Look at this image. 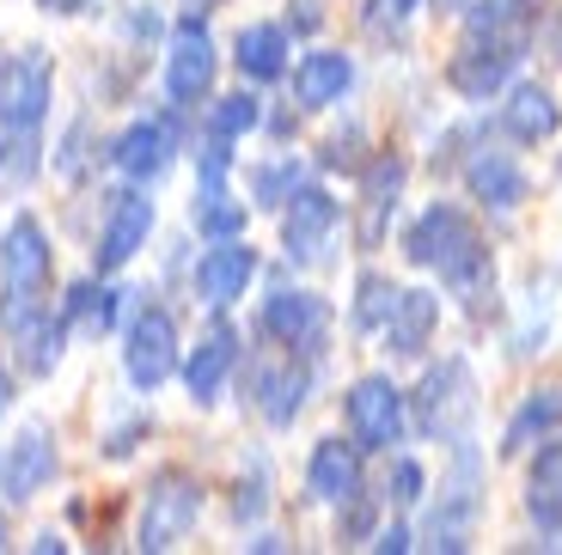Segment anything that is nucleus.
Returning <instances> with one entry per match:
<instances>
[{
	"mask_svg": "<svg viewBox=\"0 0 562 555\" xmlns=\"http://www.w3.org/2000/svg\"><path fill=\"white\" fill-rule=\"evenodd\" d=\"M404 257L416 269H435L440 287L471 299V306H483L495 293V263H490V250H483V233L459 202H428L404 226Z\"/></svg>",
	"mask_w": 562,
	"mask_h": 555,
	"instance_id": "nucleus-1",
	"label": "nucleus"
},
{
	"mask_svg": "<svg viewBox=\"0 0 562 555\" xmlns=\"http://www.w3.org/2000/svg\"><path fill=\"white\" fill-rule=\"evenodd\" d=\"M409 421H416V433H428L440 445L471 440V428H477V373H471L464 354H447L440 366L422 373V385L409 390Z\"/></svg>",
	"mask_w": 562,
	"mask_h": 555,
	"instance_id": "nucleus-2",
	"label": "nucleus"
},
{
	"mask_svg": "<svg viewBox=\"0 0 562 555\" xmlns=\"http://www.w3.org/2000/svg\"><path fill=\"white\" fill-rule=\"evenodd\" d=\"M49 275H56V250H49L43 220L37 214H13L7 233H0V318L7 312H25V306H43Z\"/></svg>",
	"mask_w": 562,
	"mask_h": 555,
	"instance_id": "nucleus-3",
	"label": "nucleus"
},
{
	"mask_svg": "<svg viewBox=\"0 0 562 555\" xmlns=\"http://www.w3.org/2000/svg\"><path fill=\"white\" fill-rule=\"evenodd\" d=\"M526 43H532V31H526V25L471 31L464 49L452 56V68H447V86L459 98H471V104H483V98H495L507 80H514V68L526 61Z\"/></svg>",
	"mask_w": 562,
	"mask_h": 555,
	"instance_id": "nucleus-4",
	"label": "nucleus"
},
{
	"mask_svg": "<svg viewBox=\"0 0 562 555\" xmlns=\"http://www.w3.org/2000/svg\"><path fill=\"white\" fill-rule=\"evenodd\" d=\"M202 519V483L190 471H154L147 476V495H140V525H135V543L140 550H178Z\"/></svg>",
	"mask_w": 562,
	"mask_h": 555,
	"instance_id": "nucleus-5",
	"label": "nucleus"
},
{
	"mask_svg": "<svg viewBox=\"0 0 562 555\" xmlns=\"http://www.w3.org/2000/svg\"><path fill=\"white\" fill-rule=\"evenodd\" d=\"M337 233H342V202L324 183L300 178L294 195L281 202V245H288V263H330V250H337Z\"/></svg>",
	"mask_w": 562,
	"mask_h": 555,
	"instance_id": "nucleus-6",
	"label": "nucleus"
},
{
	"mask_svg": "<svg viewBox=\"0 0 562 555\" xmlns=\"http://www.w3.org/2000/svg\"><path fill=\"white\" fill-rule=\"evenodd\" d=\"M183 366V342H178V318L166 306H140L123 330V373L140 397H154L171 373Z\"/></svg>",
	"mask_w": 562,
	"mask_h": 555,
	"instance_id": "nucleus-7",
	"label": "nucleus"
},
{
	"mask_svg": "<svg viewBox=\"0 0 562 555\" xmlns=\"http://www.w3.org/2000/svg\"><path fill=\"white\" fill-rule=\"evenodd\" d=\"M342 421H349V440L361 445V452H392L409 433V397L385 373H367V378H355L349 397H342Z\"/></svg>",
	"mask_w": 562,
	"mask_h": 555,
	"instance_id": "nucleus-8",
	"label": "nucleus"
},
{
	"mask_svg": "<svg viewBox=\"0 0 562 555\" xmlns=\"http://www.w3.org/2000/svg\"><path fill=\"white\" fill-rule=\"evenodd\" d=\"M257 324H263V336L276 348H288V354H318L324 336H330V306H324L312 287H294V281H276V287L263 293V312H257Z\"/></svg>",
	"mask_w": 562,
	"mask_h": 555,
	"instance_id": "nucleus-9",
	"label": "nucleus"
},
{
	"mask_svg": "<svg viewBox=\"0 0 562 555\" xmlns=\"http://www.w3.org/2000/svg\"><path fill=\"white\" fill-rule=\"evenodd\" d=\"M49 104H56V68L43 49H19L0 61V123L19 135H43Z\"/></svg>",
	"mask_w": 562,
	"mask_h": 555,
	"instance_id": "nucleus-10",
	"label": "nucleus"
},
{
	"mask_svg": "<svg viewBox=\"0 0 562 555\" xmlns=\"http://www.w3.org/2000/svg\"><path fill=\"white\" fill-rule=\"evenodd\" d=\"M214 73H221V49H214L202 13H183L166 37V92L171 104H202L214 92Z\"/></svg>",
	"mask_w": 562,
	"mask_h": 555,
	"instance_id": "nucleus-11",
	"label": "nucleus"
},
{
	"mask_svg": "<svg viewBox=\"0 0 562 555\" xmlns=\"http://www.w3.org/2000/svg\"><path fill=\"white\" fill-rule=\"evenodd\" d=\"M257 269H263V257L251 250V238H209V250L196 257V275H190V287H196V299L209 312H226L239 306L245 293H251Z\"/></svg>",
	"mask_w": 562,
	"mask_h": 555,
	"instance_id": "nucleus-12",
	"label": "nucleus"
},
{
	"mask_svg": "<svg viewBox=\"0 0 562 555\" xmlns=\"http://www.w3.org/2000/svg\"><path fill=\"white\" fill-rule=\"evenodd\" d=\"M147 238H154V202H147V183H135V190H116L111 208H104V226H99L92 269H99V275L128 269L140 250H147Z\"/></svg>",
	"mask_w": 562,
	"mask_h": 555,
	"instance_id": "nucleus-13",
	"label": "nucleus"
},
{
	"mask_svg": "<svg viewBox=\"0 0 562 555\" xmlns=\"http://www.w3.org/2000/svg\"><path fill=\"white\" fill-rule=\"evenodd\" d=\"M483 500H477V452H471V440H459V471H452V488L440 495V507L428 513V525H422V543L428 550H471V525H477Z\"/></svg>",
	"mask_w": 562,
	"mask_h": 555,
	"instance_id": "nucleus-14",
	"label": "nucleus"
},
{
	"mask_svg": "<svg viewBox=\"0 0 562 555\" xmlns=\"http://www.w3.org/2000/svg\"><path fill=\"white\" fill-rule=\"evenodd\" d=\"M56 471H61L56 433L31 421V428H19L13 445H0V500H37L56 483Z\"/></svg>",
	"mask_w": 562,
	"mask_h": 555,
	"instance_id": "nucleus-15",
	"label": "nucleus"
},
{
	"mask_svg": "<svg viewBox=\"0 0 562 555\" xmlns=\"http://www.w3.org/2000/svg\"><path fill=\"white\" fill-rule=\"evenodd\" d=\"M312 385H318V373H312L306 354H281V361L257 366V373H251V403H257V416H263L269 428H294V421L306 416Z\"/></svg>",
	"mask_w": 562,
	"mask_h": 555,
	"instance_id": "nucleus-16",
	"label": "nucleus"
},
{
	"mask_svg": "<svg viewBox=\"0 0 562 555\" xmlns=\"http://www.w3.org/2000/svg\"><path fill=\"white\" fill-rule=\"evenodd\" d=\"M111 166L123 171L128 183H159L178 166V135H171V123L166 116H135V123L111 140Z\"/></svg>",
	"mask_w": 562,
	"mask_h": 555,
	"instance_id": "nucleus-17",
	"label": "nucleus"
},
{
	"mask_svg": "<svg viewBox=\"0 0 562 555\" xmlns=\"http://www.w3.org/2000/svg\"><path fill=\"white\" fill-rule=\"evenodd\" d=\"M239 354L245 348H239V330H233V324H214V330L183 354V390H190L196 409H214V403H221L226 378L239 373Z\"/></svg>",
	"mask_w": 562,
	"mask_h": 555,
	"instance_id": "nucleus-18",
	"label": "nucleus"
},
{
	"mask_svg": "<svg viewBox=\"0 0 562 555\" xmlns=\"http://www.w3.org/2000/svg\"><path fill=\"white\" fill-rule=\"evenodd\" d=\"M367 452L355 440H342V433H330V440L312 445L306 458V495L324 500V507H342V500H355L367 488Z\"/></svg>",
	"mask_w": 562,
	"mask_h": 555,
	"instance_id": "nucleus-19",
	"label": "nucleus"
},
{
	"mask_svg": "<svg viewBox=\"0 0 562 555\" xmlns=\"http://www.w3.org/2000/svg\"><path fill=\"white\" fill-rule=\"evenodd\" d=\"M435 330H440V293L404 287L397 293V306H392V318L380 324V342H385L392 361H416V354L435 348Z\"/></svg>",
	"mask_w": 562,
	"mask_h": 555,
	"instance_id": "nucleus-20",
	"label": "nucleus"
},
{
	"mask_svg": "<svg viewBox=\"0 0 562 555\" xmlns=\"http://www.w3.org/2000/svg\"><path fill=\"white\" fill-rule=\"evenodd\" d=\"M464 190H471V202H483L490 214H514L532 195V183H526L520 159L502 154V147H477V154L464 159Z\"/></svg>",
	"mask_w": 562,
	"mask_h": 555,
	"instance_id": "nucleus-21",
	"label": "nucleus"
},
{
	"mask_svg": "<svg viewBox=\"0 0 562 555\" xmlns=\"http://www.w3.org/2000/svg\"><path fill=\"white\" fill-rule=\"evenodd\" d=\"M7 330L19 342V373L25 378H49L68 354V324L61 312L49 318V306H25V312H7Z\"/></svg>",
	"mask_w": 562,
	"mask_h": 555,
	"instance_id": "nucleus-22",
	"label": "nucleus"
},
{
	"mask_svg": "<svg viewBox=\"0 0 562 555\" xmlns=\"http://www.w3.org/2000/svg\"><path fill=\"white\" fill-rule=\"evenodd\" d=\"M526 513L544 531V550H562V433L538 440V458L526 471Z\"/></svg>",
	"mask_w": 562,
	"mask_h": 555,
	"instance_id": "nucleus-23",
	"label": "nucleus"
},
{
	"mask_svg": "<svg viewBox=\"0 0 562 555\" xmlns=\"http://www.w3.org/2000/svg\"><path fill=\"white\" fill-rule=\"evenodd\" d=\"M562 128V104L550 86L538 80H520L507 86V104H502V135L514 140V147H538V140H557Z\"/></svg>",
	"mask_w": 562,
	"mask_h": 555,
	"instance_id": "nucleus-24",
	"label": "nucleus"
},
{
	"mask_svg": "<svg viewBox=\"0 0 562 555\" xmlns=\"http://www.w3.org/2000/svg\"><path fill=\"white\" fill-rule=\"evenodd\" d=\"M349 92H355V56H342V49H312V56H300V68H294L300 111H330Z\"/></svg>",
	"mask_w": 562,
	"mask_h": 555,
	"instance_id": "nucleus-25",
	"label": "nucleus"
},
{
	"mask_svg": "<svg viewBox=\"0 0 562 555\" xmlns=\"http://www.w3.org/2000/svg\"><path fill=\"white\" fill-rule=\"evenodd\" d=\"M116 299H123V293H116L111 275H99V269H92L86 281H74L68 299H61V324H68V336H86V342L111 336L116 330Z\"/></svg>",
	"mask_w": 562,
	"mask_h": 555,
	"instance_id": "nucleus-26",
	"label": "nucleus"
},
{
	"mask_svg": "<svg viewBox=\"0 0 562 555\" xmlns=\"http://www.w3.org/2000/svg\"><path fill=\"white\" fill-rule=\"evenodd\" d=\"M288 56H294L288 25H269V19H257V25H245L239 37H233V68H239L251 86L281 80V73H288Z\"/></svg>",
	"mask_w": 562,
	"mask_h": 555,
	"instance_id": "nucleus-27",
	"label": "nucleus"
},
{
	"mask_svg": "<svg viewBox=\"0 0 562 555\" xmlns=\"http://www.w3.org/2000/svg\"><path fill=\"white\" fill-rule=\"evenodd\" d=\"M404 178H409V166L397 154H385V159H373V166H361V245L373 250L385 238V214L397 208V195H404Z\"/></svg>",
	"mask_w": 562,
	"mask_h": 555,
	"instance_id": "nucleus-28",
	"label": "nucleus"
},
{
	"mask_svg": "<svg viewBox=\"0 0 562 555\" xmlns=\"http://www.w3.org/2000/svg\"><path fill=\"white\" fill-rule=\"evenodd\" d=\"M550 433H562V385H538L520 397V409L507 416L502 428V452L514 458V452H532L538 440H550Z\"/></svg>",
	"mask_w": 562,
	"mask_h": 555,
	"instance_id": "nucleus-29",
	"label": "nucleus"
},
{
	"mask_svg": "<svg viewBox=\"0 0 562 555\" xmlns=\"http://www.w3.org/2000/svg\"><path fill=\"white\" fill-rule=\"evenodd\" d=\"M190 226H196L202 238H239L245 233V202H233V195H226V183H196Z\"/></svg>",
	"mask_w": 562,
	"mask_h": 555,
	"instance_id": "nucleus-30",
	"label": "nucleus"
},
{
	"mask_svg": "<svg viewBox=\"0 0 562 555\" xmlns=\"http://www.w3.org/2000/svg\"><path fill=\"white\" fill-rule=\"evenodd\" d=\"M257 128H263V98H257V92H226V98H214L209 135H221V140H233V147H239V140L257 135Z\"/></svg>",
	"mask_w": 562,
	"mask_h": 555,
	"instance_id": "nucleus-31",
	"label": "nucleus"
},
{
	"mask_svg": "<svg viewBox=\"0 0 562 555\" xmlns=\"http://www.w3.org/2000/svg\"><path fill=\"white\" fill-rule=\"evenodd\" d=\"M397 281L392 275H380V269H361V281H355V330L361 336H373L385 318H392V306H397Z\"/></svg>",
	"mask_w": 562,
	"mask_h": 555,
	"instance_id": "nucleus-32",
	"label": "nucleus"
},
{
	"mask_svg": "<svg viewBox=\"0 0 562 555\" xmlns=\"http://www.w3.org/2000/svg\"><path fill=\"white\" fill-rule=\"evenodd\" d=\"M300 178H306V171H300V159H294V154L269 159V166H257V171H251V202H257V208H281V202L294 195V183H300Z\"/></svg>",
	"mask_w": 562,
	"mask_h": 555,
	"instance_id": "nucleus-33",
	"label": "nucleus"
},
{
	"mask_svg": "<svg viewBox=\"0 0 562 555\" xmlns=\"http://www.w3.org/2000/svg\"><path fill=\"white\" fill-rule=\"evenodd\" d=\"M263 513H269V458L251 452V476L239 471V488H233V519H239V525H257Z\"/></svg>",
	"mask_w": 562,
	"mask_h": 555,
	"instance_id": "nucleus-34",
	"label": "nucleus"
},
{
	"mask_svg": "<svg viewBox=\"0 0 562 555\" xmlns=\"http://www.w3.org/2000/svg\"><path fill=\"white\" fill-rule=\"evenodd\" d=\"M416 7H422V0H367V7H361V25H367V37L397 43V37L409 31V19H416Z\"/></svg>",
	"mask_w": 562,
	"mask_h": 555,
	"instance_id": "nucleus-35",
	"label": "nucleus"
},
{
	"mask_svg": "<svg viewBox=\"0 0 562 555\" xmlns=\"http://www.w3.org/2000/svg\"><path fill=\"white\" fill-rule=\"evenodd\" d=\"M385 495H392L397 507H416V500L428 495V471H422L416 458H392V471H385Z\"/></svg>",
	"mask_w": 562,
	"mask_h": 555,
	"instance_id": "nucleus-36",
	"label": "nucleus"
},
{
	"mask_svg": "<svg viewBox=\"0 0 562 555\" xmlns=\"http://www.w3.org/2000/svg\"><path fill=\"white\" fill-rule=\"evenodd\" d=\"M361 147H367L361 123H349L342 135H330V140H324V171H361V166H367V159H361Z\"/></svg>",
	"mask_w": 562,
	"mask_h": 555,
	"instance_id": "nucleus-37",
	"label": "nucleus"
},
{
	"mask_svg": "<svg viewBox=\"0 0 562 555\" xmlns=\"http://www.w3.org/2000/svg\"><path fill=\"white\" fill-rule=\"evenodd\" d=\"M226 171H233V140L209 135L196 154V183H226Z\"/></svg>",
	"mask_w": 562,
	"mask_h": 555,
	"instance_id": "nucleus-38",
	"label": "nucleus"
},
{
	"mask_svg": "<svg viewBox=\"0 0 562 555\" xmlns=\"http://www.w3.org/2000/svg\"><path fill=\"white\" fill-rule=\"evenodd\" d=\"M147 428H154V421L147 416H135V421H123V428L111 433V440H104V458H128V452H135L140 440H147Z\"/></svg>",
	"mask_w": 562,
	"mask_h": 555,
	"instance_id": "nucleus-39",
	"label": "nucleus"
},
{
	"mask_svg": "<svg viewBox=\"0 0 562 555\" xmlns=\"http://www.w3.org/2000/svg\"><path fill=\"white\" fill-rule=\"evenodd\" d=\"M342 537H367V531H373V507H367V488L355 500H342Z\"/></svg>",
	"mask_w": 562,
	"mask_h": 555,
	"instance_id": "nucleus-40",
	"label": "nucleus"
},
{
	"mask_svg": "<svg viewBox=\"0 0 562 555\" xmlns=\"http://www.w3.org/2000/svg\"><path fill=\"white\" fill-rule=\"evenodd\" d=\"M367 550H380V555H404V550H416L409 543V525H385V531H373V543Z\"/></svg>",
	"mask_w": 562,
	"mask_h": 555,
	"instance_id": "nucleus-41",
	"label": "nucleus"
},
{
	"mask_svg": "<svg viewBox=\"0 0 562 555\" xmlns=\"http://www.w3.org/2000/svg\"><path fill=\"white\" fill-rule=\"evenodd\" d=\"M92 0H37V13H49V19H74V13H86Z\"/></svg>",
	"mask_w": 562,
	"mask_h": 555,
	"instance_id": "nucleus-42",
	"label": "nucleus"
},
{
	"mask_svg": "<svg viewBox=\"0 0 562 555\" xmlns=\"http://www.w3.org/2000/svg\"><path fill=\"white\" fill-rule=\"evenodd\" d=\"M7 409H13V373L0 366V416H7Z\"/></svg>",
	"mask_w": 562,
	"mask_h": 555,
	"instance_id": "nucleus-43",
	"label": "nucleus"
},
{
	"mask_svg": "<svg viewBox=\"0 0 562 555\" xmlns=\"http://www.w3.org/2000/svg\"><path fill=\"white\" fill-rule=\"evenodd\" d=\"M428 7H435V13H464L471 0H428Z\"/></svg>",
	"mask_w": 562,
	"mask_h": 555,
	"instance_id": "nucleus-44",
	"label": "nucleus"
},
{
	"mask_svg": "<svg viewBox=\"0 0 562 555\" xmlns=\"http://www.w3.org/2000/svg\"><path fill=\"white\" fill-rule=\"evenodd\" d=\"M190 13H214V7H226V0H183Z\"/></svg>",
	"mask_w": 562,
	"mask_h": 555,
	"instance_id": "nucleus-45",
	"label": "nucleus"
},
{
	"mask_svg": "<svg viewBox=\"0 0 562 555\" xmlns=\"http://www.w3.org/2000/svg\"><path fill=\"white\" fill-rule=\"evenodd\" d=\"M0 543H7V513H0Z\"/></svg>",
	"mask_w": 562,
	"mask_h": 555,
	"instance_id": "nucleus-46",
	"label": "nucleus"
}]
</instances>
